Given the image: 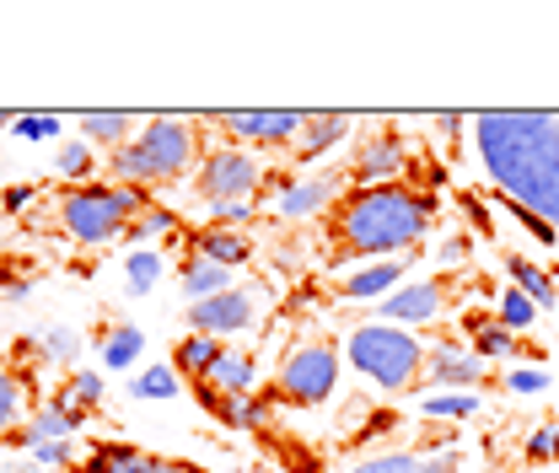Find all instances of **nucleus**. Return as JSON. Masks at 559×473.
Here are the masks:
<instances>
[{"instance_id": "1", "label": "nucleus", "mask_w": 559, "mask_h": 473, "mask_svg": "<svg viewBox=\"0 0 559 473\" xmlns=\"http://www.w3.org/2000/svg\"><path fill=\"white\" fill-rule=\"evenodd\" d=\"M468 125L500 200L544 215L559 232V114H479Z\"/></svg>"}, {"instance_id": "2", "label": "nucleus", "mask_w": 559, "mask_h": 473, "mask_svg": "<svg viewBox=\"0 0 559 473\" xmlns=\"http://www.w3.org/2000/svg\"><path fill=\"white\" fill-rule=\"evenodd\" d=\"M436 226V194L409 184L345 189V200L323 215V264H377L382 253H409Z\"/></svg>"}, {"instance_id": "3", "label": "nucleus", "mask_w": 559, "mask_h": 473, "mask_svg": "<svg viewBox=\"0 0 559 473\" xmlns=\"http://www.w3.org/2000/svg\"><path fill=\"white\" fill-rule=\"evenodd\" d=\"M200 156V130L189 119H151L140 125V135L108 156V178L124 189H156V184H178Z\"/></svg>"}, {"instance_id": "4", "label": "nucleus", "mask_w": 559, "mask_h": 473, "mask_svg": "<svg viewBox=\"0 0 559 473\" xmlns=\"http://www.w3.org/2000/svg\"><path fill=\"white\" fill-rule=\"evenodd\" d=\"M425 339H415V329L399 323H360L345 339V360L382 393H415L425 388Z\"/></svg>"}, {"instance_id": "5", "label": "nucleus", "mask_w": 559, "mask_h": 473, "mask_svg": "<svg viewBox=\"0 0 559 473\" xmlns=\"http://www.w3.org/2000/svg\"><path fill=\"white\" fill-rule=\"evenodd\" d=\"M60 226L81 248H103L119 243L124 226L135 221L140 210H151V189H124V184H66L60 189Z\"/></svg>"}, {"instance_id": "6", "label": "nucleus", "mask_w": 559, "mask_h": 473, "mask_svg": "<svg viewBox=\"0 0 559 473\" xmlns=\"http://www.w3.org/2000/svg\"><path fill=\"white\" fill-rule=\"evenodd\" d=\"M340 388V344L334 339H301L296 350H285L270 382V404L285 409H318L334 399Z\"/></svg>"}, {"instance_id": "7", "label": "nucleus", "mask_w": 559, "mask_h": 473, "mask_svg": "<svg viewBox=\"0 0 559 473\" xmlns=\"http://www.w3.org/2000/svg\"><path fill=\"white\" fill-rule=\"evenodd\" d=\"M270 184L264 162L242 145H215L200 156V173H194V189L205 204H253V194Z\"/></svg>"}, {"instance_id": "8", "label": "nucleus", "mask_w": 559, "mask_h": 473, "mask_svg": "<svg viewBox=\"0 0 559 473\" xmlns=\"http://www.w3.org/2000/svg\"><path fill=\"white\" fill-rule=\"evenodd\" d=\"M345 178H349V189L409 184V145H404V135H399L393 125L366 130V135H360V145H355V156H349Z\"/></svg>"}, {"instance_id": "9", "label": "nucleus", "mask_w": 559, "mask_h": 473, "mask_svg": "<svg viewBox=\"0 0 559 473\" xmlns=\"http://www.w3.org/2000/svg\"><path fill=\"white\" fill-rule=\"evenodd\" d=\"M205 125H215L237 145H296L307 114H296V108H226V114H205Z\"/></svg>"}, {"instance_id": "10", "label": "nucleus", "mask_w": 559, "mask_h": 473, "mask_svg": "<svg viewBox=\"0 0 559 473\" xmlns=\"http://www.w3.org/2000/svg\"><path fill=\"white\" fill-rule=\"evenodd\" d=\"M259 312H264L259 291L253 285H231V291H221L210 301H189V329L210 339H237L259 323Z\"/></svg>"}, {"instance_id": "11", "label": "nucleus", "mask_w": 559, "mask_h": 473, "mask_svg": "<svg viewBox=\"0 0 559 473\" xmlns=\"http://www.w3.org/2000/svg\"><path fill=\"white\" fill-rule=\"evenodd\" d=\"M489 360H479L463 339H436L430 355H425V388L436 393H474L485 382Z\"/></svg>"}, {"instance_id": "12", "label": "nucleus", "mask_w": 559, "mask_h": 473, "mask_svg": "<svg viewBox=\"0 0 559 473\" xmlns=\"http://www.w3.org/2000/svg\"><path fill=\"white\" fill-rule=\"evenodd\" d=\"M441 307H447V285H441V280H409V285H399L393 296L377 301V323L425 329V323L441 318Z\"/></svg>"}, {"instance_id": "13", "label": "nucleus", "mask_w": 559, "mask_h": 473, "mask_svg": "<svg viewBox=\"0 0 559 473\" xmlns=\"http://www.w3.org/2000/svg\"><path fill=\"white\" fill-rule=\"evenodd\" d=\"M75 473H194L189 463H173V458H156V452H140V447H124V441H103L92 447Z\"/></svg>"}, {"instance_id": "14", "label": "nucleus", "mask_w": 559, "mask_h": 473, "mask_svg": "<svg viewBox=\"0 0 559 473\" xmlns=\"http://www.w3.org/2000/svg\"><path fill=\"white\" fill-rule=\"evenodd\" d=\"M349 178L345 173H323V178H301L280 189V215L285 221H307V215H329L334 204L345 200Z\"/></svg>"}, {"instance_id": "15", "label": "nucleus", "mask_w": 559, "mask_h": 473, "mask_svg": "<svg viewBox=\"0 0 559 473\" xmlns=\"http://www.w3.org/2000/svg\"><path fill=\"white\" fill-rule=\"evenodd\" d=\"M81 425H86V409H81V404H75V399L66 393V388H60V393H55L49 404L33 414V425H27V430L16 436V447H27V452H33V447H44V441H70V436H75Z\"/></svg>"}, {"instance_id": "16", "label": "nucleus", "mask_w": 559, "mask_h": 473, "mask_svg": "<svg viewBox=\"0 0 559 473\" xmlns=\"http://www.w3.org/2000/svg\"><path fill=\"white\" fill-rule=\"evenodd\" d=\"M183 248L194 253V259H210V264H221V270H242L248 259H253V243H248V232H226V226H194V232H183Z\"/></svg>"}, {"instance_id": "17", "label": "nucleus", "mask_w": 559, "mask_h": 473, "mask_svg": "<svg viewBox=\"0 0 559 473\" xmlns=\"http://www.w3.org/2000/svg\"><path fill=\"white\" fill-rule=\"evenodd\" d=\"M404 259H377V264H360L355 274L340 280V301H382L404 285Z\"/></svg>"}, {"instance_id": "18", "label": "nucleus", "mask_w": 559, "mask_h": 473, "mask_svg": "<svg viewBox=\"0 0 559 473\" xmlns=\"http://www.w3.org/2000/svg\"><path fill=\"white\" fill-rule=\"evenodd\" d=\"M194 399H200L221 425H231V430H259L264 414H270V399H259V393H248V399H226V393H215V388H205V382H194Z\"/></svg>"}, {"instance_id": "19", "label": "nucleus", "mask_w": 559, "mask_h": 473, "mask_svg": "<svg viewBox=\"0 0 559 473\" xmlns=\"http://www.w3.org/2000/svg\"><path fill=\"white\" fill-rule=\"evenodd\" d=\"M205 388H215V393H226V399H248L253 388H259V360L248 355V350H221V360L210 366Z\"/></svg>"}, {"instance_id": "20", "label": "nucleus", "mask_w": 559, "mask_h": 473, "mask_svg": "<svg viewBox=\"0 0 559 473\" xmlns=\"http://www.w3.org/2000/svg\"><path fill=\"white\" fill-rule=\"evenodd\" d=\"M349 125H355L349 114H307L301 135H296V145H290L296 162H318L323 151H334V145L349 135Z\"/></svg>"}, {"instance_id": "21", "label": "nucleus", "mask_w": 559, "mask_h": 473, "mask_svg": "<svg viewBox=\"0 0 559 473\" xmlns=\"http://www.w3.org/2000/svg\"><path fill=\"white\" fill-rule=\"evenodd\" d=\"M506 274L516 280V291H522L538 312H555V307H559L555 270H544V264H533V259H522V253H506Z\"/></svg>"}, {"instance_id": "22", "label": "nucleus", "mask_w": 559, "mask_h": 473, "mask_svg": "<svg viewBox=\"0 0 559 473\" xmlns=\"http://www.w3.org/2000/svg\"><path fill=\"white\" fill-rule=\"evenodd\" d=\"M221 350H226V339H210V334L178 339V350H173V371H178L183 382H205L210 366L221 360Z\"/></svg>"}, {"instance_id": "23", "label": "nucleus", "mask_w": 559, "mask_h": 473, "mask_svg": "<svg viewBox=\"0 0 559 473\" xmlns=\"http://www.w3.org/2000/svg\"><path fill=\"white\" fill-rule=\"evenodd\" d=\"M140 350H145V334H140L135 323H108V329H103V339H97V355H103V366H108V371L135 366Z\"/></svg>"}, {"instance_id": "24", "label": "nucleus", "mask_w": 559, "mask_h": 473, "mask_svg": "<svg viewBox=\"0 0 559 473\" xmlns=\"http://www.w3.org/2000/svg\"><path fill=\"white\" fill-rule=\"evenodd\" d=\"M81 125V140H92V145H108V151H124L130 135H135V114H81L75 119Z\"/></svg>"}, {"instance_id": "25", "label": "nucleus", "mask_w": 559, "mask_h": 473, "mask_svg": "<svg viewBox=\"0 0 559 473\" xmlns=\"http://www.w3.org/2000/svg\"><path fill=\"white\" fill-rule=\"evenodd\" d=\"M237 285V270H221V264H210V259H183V291L194 296V301H210V296H221V291H231Z\"/></svg>"}, {"instance_id": "26", "label": "nucleus", "mask_w": 559, "mask_h": 473, "mask_svg": "<svg viewBox=\"0 0 559 473\" xmlns=\"http://www.w3.org/2000/svg\"><path fill=\"white\" fill-rule=\"evenodd\" d=\"M124 237H130V243H156V237L178 243V237H183V221H178V210H167V204H151V210H140L135 221L124 226Z\"/></svg>"}, {"instance_id": "27", "label": "nucleus", "mask_w": 559, "mask_h": 473, "mask_svg": "<svg viewBox=\"0 0 559 473\" xmlns=\"http://www.w3.org/2000/svg\"><path fill=\"white\" fill-rule=\"evenodd\" d=\"M468 350H474L479 360H511V355H538L533 344H522V339L511 334V329H500V323H489V329H479Z\"/></svg>"}, {"instance_id": "28", "label": "nucleus", "mask_w": 559, "mask_h": 473, "mask_svg": "<svg viewBox=\"0 0 559 473\" xmlns=\"http://www.w3.org/2000/svg\"><path fill=\"white\" fill-rule=\"evenodd\" d=\"M178 393H183V377L173 366H151L130 382V399H178Z\"/></svg>"}, {"instance_id": "29", "label": "nucleus", "mask_w": 559, "mask_h": 473, "mask_svg": "<svg viewBox=\"0 0 559 473\" xmlns=\"http://www.w3.org/2000/svg\"><path fill=\"white\" fill-rule=\"evenodd\" d=\"M425 419H468L479 414V393H425Z\"/></svg>"}, {"instance_id": "30", "label": "nucleus", "mask_w": 559, "mask_h": 473, "mask_svg": "<svg viewBox=\"0 0 559 473\" xmlns=\"http://www.w3.org/2000/svg\"><path fill=\"white\" fill-rule=\"evenodd\" d=\"M533 323H538V307H533L522 291H506V296H500V329L522 334V329H533Z\"/></svg>"}, {"instance_id": "31", "label": "nucleus", "mask_w": 559, "mask_h": 473, "mask_svg": "<svg viewBox=\"0 0 559 473\" xmlns=\"http://www.w3.org/2000/svg\"><path fill=\"white\" fill-rule=\"evenodd\" d=\"M425 452H382V458H360L349 473H419Z\"/></svg>"}, {"instance_id": "32", "label": "nucleus", "mask_w": 559, "mask_h": 473, "mask_svg": "<svg viewBox=\"0 0 559 473\" xmlns=\"http://www.w3.org/2000/svg\"><path fill=\"white\" fill-rule=\"evenodd\" d=\"M124 270H130V291L145 296V291L162 280V253H156V248H140V253H130V264H124Z\"/></svg>"}, {"instance_id": "33", "label": "nucleus", "mask_w": 559, "mask_h": 473, "mask_svg": "<svg viewBox=\"0 0 559 473\" xmlns=\"http://www.w3.org/2000/svg\"><path fill=\"white\" fill-rule=\"evenodd\" d=\"M92 173H97V167H92V151H86L81 140H70L66 151H60V178H66V184H92Z\"/></svg>"}, {"instance_id": "34", "label": "nucleus", "mask_w": 559, "mask_h": 473, "mask_svg": "<svg viewBox=\"0 0 559 473\" xmlns=\"http://www.w3.org/2000/svg\"><path fill=\"white\" fill-rule=\"evenodd\" d=\"M38 355L55 360V366H60V360H75V355H81V334H75V329H49L44 344H38Z\"/></svg>"}, {"instance_id": "35", "label": "nucleus", "mask_w": 559, "mask_h": 473, "mask_svg": "<svg viewBox=\"0 0 559 473\" xmlns=\"http://www.w3.org/2000/svg\"><path fill=\"white\" fill-rule=\"evenodd\" d=\"M549 371L544 366H522V371H511L506 377V393H516V399H533V393H549Z\"/></svg>"}, {"instance_id": "36", "label": "nucleus", "mask_w": 559, "mask_h": 473, "mask_svg": "<svg viewBox=\"0 0 559 473\" xmlns=\"http://www.w3.org/2000/svg\"><path fill=\"white\" fill-rule=\"evenodd\" d=\"M66 393L86 409V414H92V409L103 404V377H97V371H75V377L66 382Z\"/></svg>"}, {"instance_id": "37", "label": "nucleus", "mask_w": 559, "mask_h": 473, "mask_svg": "<svg viewBox=\"0 0 559 473\" xmlns=\"http://www.w3.org/2000/svg\"><path fill=\"white\" fill-rule=\"evenodd\" d=\"M16 409H22V382L0 366V436H5V425L16 419Z\"/></svg>"}, {"instance_id": "38", "label": "nucleus", "mask_w": 559, "mask_h": 473, "mask_svg": "<svg viewBox=\"0 0 559 473\" xmlns=\"http://www.w3.org/2000/svg\"><path fill=\"white\" fill-rule=\"evenodd\" d=\"M555 458H559V430L555 425L533 430V436H527V463H555Z\"/></svg>"}, {"instance_id": "39", "label": "nucleus", "mask_w": 559, "mask_h": 473, "mask_svg": "<svg viewBox=\"0 0 559 473\" xmlns=\"http://www.w3.org/2000/svg\"><path fill=\"white\" fill-rule=\"evenodd\" d=\"M33 458H38V463H55V469H60V463H66V469H75L70 441H44V447H33Z\"/></svg>"}, {"instance_id": "40", "label": "nucleus", "mask_w": 559, "mask_h": 473, "mask_svg": "<svg viewBox=\"0 0 559 473\" xmlns=\"http://www.w3.org/2000/svg\"><path fill=\"white\" fill-rule=\"evenodd\" d=\"M393 425H399V414H371V419H366V430L355 436V447H360V441H377V436H388Z\"/></svg>"}, {"instance_id": "41", "label": "nucleus", "mask_w": 559, "mask_h": 473, "mask_svg": "<svg viewBox=\"0 0 559 473\" xmlns=\"http://www.w3.org/2000/svg\"><path fill=\"white\" fill-rule=\"evenodd\" d=\"M430 125H436V135L441 140H452V145H457V135H463V125H468V119H463V114H436Z\"/></svg>"}, {"instance_id": "42", "label": "nucleus", "mask_w": 559, "mask_h": 473, "mask_svg": "<svg viewBox=\"0 0 559 473\" xmlns=\"http://www.w3.org/2000/svg\"><path fill=\"white\" fill-rule=\"evenodd\" d=\"M463 210L474 215V226H479V232H495V221H489V210H485V200H479V194H463Z\"/></svg>"}, {"instance_id": "43", "label": "nucleus", "mask_w": 559, "mask_h": 473, "mask_svg": "<svg viewBox=\"0 0 559 473\" xmlns=\"http://www.w3.org/2000/svg\"><path fill=\"white\" fill-rule=\"evenodd\" d=\"M468 243H474L468 232H457V237H447V243H441V259H447V264H452V259H463V253H468Z\"/></svg>"}, {"instance_id": "44", "label": "nucleus", "mask_w": 559, "mask_h": 473, "mask_svg": "<svg viewBox=\"0 0 559 473\" xmlns=\"http://www.w3.org/2000/svg\"><path fill=\"white\" fill-rule=\"evenodd\" d=\"M27 204H33V189H5V210H16V215H22Z\"/></svg>"}, {"instance_id": "45", "label": "nucleus", "mask_w": 559, "mask_h": 473, "mask_svg": "<svg viewBox=\"0 0 559 473\" xmlns=\"http://www.w3.org/2000/svg\"><path fill=\"white\" fill-rule=\"evenodd\" d=\"M22 125H27V135H55V119H44V114L38 119H22Z\"/></svg>"}, {"instance_id": "46", "label": "nucleus", "mask_w": 559, "mask_h": 473, "mask_svg": "<svg viewBox=\"0 0 559 473\" xmlns=\"http://www.w3.org/2000/svg\"><path fill=\"white\" fill-rule=\"evenodd\" d=\"M5 291H11V274L0 270V296H5Z\"/></svg>"}, {"instance_id": "47", "label": "nucleus", "mask_w": 559, "mask_h": 473, "mask_svg": "<svg viewBox=\"0 0 559 473\" xmlns=\"http://www.w3.org/2000/svg\"><path fill=\"white\" fill-rule=\"evenodd\" d=\"M0 125H11V114H0Z\"/></svg>"}, {"instance_id": "48", "label": "nucleus", "mask_w": 559, "mask_h": 473, "mask_svg": "<svg viewBox=\"0 0 559 473\" xmlns=\"http://www.w3.org/2000/svg\"><path fill=\"white\" fill-rule=\"evenodd\" d=\"M555 280H559V264H555Z\"/></svg>"}, {"instance_id": "49", "label": "nucleus", "mask_w": 559, "mask_h": 473, "mask_svg": "<svg viewBox=\"0 0 559 473\" xmlns=\"http://www.w3.org/2000/svg\"><path fill=\"white\" fill-rule=\"evenodd\" d=\"M0 178H5V173H0Z\"/></svg>"}]
</instances>
